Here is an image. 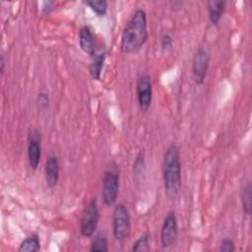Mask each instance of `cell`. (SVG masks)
I'll use <instances>...</instances> for the list:
<instances>
[{
    "mask_svg": "<svg viewBox=\"0 0 252 252\" xmlns=\"http://www.w3.org/2000/svg\"><path fill=\"white\" fill-rule=\"evenodd\" d=\"M136 95L140 109L144 112L148 111L153 100V83L148 73H142L137 78Z\"/></svg>",
    "mask_w": 252,
    "mask_h": 252,
    "instance_id": "obj_8",
    "label": "cell"
},
{
    "mask_svg": "<svg viewBox=\"0 0 252 252\" xmlns=\"http://www.w3.org/2000/svg\"><path fill=\"white\" fill-rule=\"evenodd\" d=\"M27 154L29 165L35 170L41 158V135L37 129H32L27 139Z\"/></svg>",
    "mask_w": 252,
    "mask_h": 252,
    "instance_id": "obj_9",
    "label": "cell"
},
{
    "mask_svg": "<svg viewBox=\"0 0 252 252\" xmlns=\"http://www.w3.org/2000/svg\"><path fill=\"white\" fill-rule=\"evenodd\" d=\"M160 48L163 53H167L172 50L173 48V38L172 36L165 32L160 37Z\"/></svg>",
    "mask_w": 252,
    "mask_h": 252,
    "instance_id": "obj_20",
    "label": "cell"
},
{
    "mask_svg": "<svg viewBox=\"0 0 252 252\" xmlns=\"http://www.w3.org/2000/svg\"><path fill=\"white\" fill-rule=\"evenodd\" d=\"M5 58H4V55L1 54V57H0V74L1 76L4 75V72H5Z\"/></svg>",
    "mask_w": 252,
    "mask_h": 252,
    "instance_id": "obj_25",
    "label": "cell"
},
{
    "mask_svg": "<svg viewBox=\"0 0 252 252\" xmlns=\"http://www.w3.org/2000/svg\"><path fill=\"white\" fill-rule=\"evenodd\" d=\"M109 250L108 238L104 231H98L91 242L90 251L92 252H107Z\"/></svg>",
    "mask_w": 252,
    "mask_h": 252,
    "instance_id": "obj_16",
    "label": "cell"
},
{
    "mask_svg": "<svg viewBox=\"0 0 252 252\" xmlns=\"http://www.w3.org/2000/svg\"><path fill=\"white\" fill-rule=\"evenodd\" d=\"M84 3L97 16L103 17L107 13L108 3L105 0H87Z\"/></svg>",
    "mask_w": 252,
    "mask_h": 252,
    "instance_id": "obj_17",
    "label": "cell"
},
{
    "mask_svg": "<svg viewBox=\"0 0 252 252\" xmlns=\"http://www.w3.org/2000/svg\"><path fill=\"white\" fill-rule=\"evenodd\" d=\"M106 56H107V53L105 50L96 51L94 55L92 56V61L89 66V73L93 80L100 81Z\"/></svg>",
    "mask_w": 252,
    "mask_h": 252,
    "instance_id": "obj_12",
    "label": "cell"
},
{
    "mask_svg": "<svg viewBox=\"0 0 252 252\" xmlns=\"http://www.w3.org/2000/svg\"><path fill=\"white\" fill-rule=\"evenodd\" d=\"M100 219V213L96 198L90 200L85 207L80 220V232L83 237L91 238L94 236Z\"/></svg>",
    "mask_w": 252,
    "mask_h": 252,
    "instance_id": "obj_5",
    "label": "cell"
},
{
    "mask_svg": "<svg viewBox=\"0 0 252 252\" xmlns=\"http://www.w3.org/2000/svg\"><path fill=\"white\" fill-rule=\"evenodd\" d=\"M149 38L147 13L139 8L134 11L126 23L120 40V49L123 53H137Z\"/></svg>",
    "mask_w": 252,
    "mask_h": 252,
    "instance_id": "obj_1",
    "label": "cell"
},
{
    "mask_svg": "<svg viewBox=\"0 0 252 252\" xmlns=\"http://www.w3.org/2000/svg\"><path fill=\"white\" fill-rule=\"evenodd\" d=\"M112 232L114 238L120 242H125L131 233V216L124 203L115 205L112 213Z\"/></svg>",
    "mask_w": 252,
    "mask_h": 252,
    "instance_id": "obj_4",
    "label": "cell"
},
{
    "mask_svg": "<svg viewBox=\"0 0 252 252\" xmlns=\"http://www.w3.org/2000/svg\"><path fill=\"white\" fill-rule=\"evenodd\" d=\"M162 181L164 192L169 200H174L181 189V160L179 148L170 143L164 151L162 158Z\"/></svg>",
    "mask_w": 252,
    "mask_h": 252,
    "instance_id": "obj_2",
    "label": "cell"
},
{
    "mask_svg": "<svg viewBox=\"0 0 252 252\" xmlns=\"http://www.w3.org/2000/svg\"><path fill=\"white\" fill-rule=\"evenodd\" d=\"M35 101H36L38 109L45 110L49 105V94H48V93L45 92V91H40L36 94Z\"/></svg>",
    "mask_w": 252,
    "mask_h": 252,
    "instance_id": "obj_21",
    "label": "cell"
},
{
    "mask_svg": "<svg viewBox=\"0 0 252 252\" xmlns=\"http://www.w3.org/2000/svg\"><path fill=\"white\" fill-rule=\"evenodd\" d=\"M40 249V238L37 233H32L27 236L21 243L18 248V251L21 252H37Z\"/></svg>",
    "mask_w": 252,
    "mask_h": 252,
    "instance_id": "obj_15",
    "label": "cell"
},
{
    "mask_svg": "<svg viewBox=\"0 0 252 252\" xmlns=\"http://www.w3.org/2000/svg\"><path fill=\"white\" fill-rule=\"evenodd\" d=\"M146 171V158H145V153L143 151L139 152L135 158L134 163H133V174L136 177L142 176Z\"/></svg>",
    "mask_w": 252,
    "mask_h": 252,
    "instance_id": "obj_19",
    "label": "cell"
},
{
    "mask_svg": "<svg viewBox=\"0 0 252 252\" xmlns=\"http://www.w3.org/2000/svg\"><path fill=\"white\" fill-rule=\"evenodd\" d=\"M119 167L112 161L104 170L101 181V198L105 206L110 207L115 204L119 194Z\"/></svg>",
    "mask_w": 252,
    "mask_h": 252,
    "instance_id": "obj_3",
    "label": "cell"
},
{
    "mask_svg": "<svg viewBox=\"0 0 252 252\" xmlns=\"http://www.w3.org/2000/svg\"><path fill=\"white\" fill-rule=\"evenodd\" d=\"M235 249H236L235 242L231 237L226 236V237H223L221 239L220 244V248H219L220 251H221V252H233V251H235Z\"/></svg>",
    "mask_w": 252,
    "mask_h": 252,
    "instance_id": "obj_22",
    "label": "cell"
},
{
    "mask_svg": "<svg viewBox=\"0 0 252 252\" xmlns=\"http://www.w3.org/2000/svg\"><path fill=\"white\" fill-rule=\"evenodd\" d=\"M149 249H150V233L148 231H145L133 243L131 247V251L140 252V251H147Z\"/></svg>",
    "mask_w": 252,
    "mask_h": 252,
    "instance_id": "obj_18",
    "label": "cell"
},
{
    "mask_svg": "<svg viewBox=\"0 0 252 252\" xmlns=\"http://www.w3.org/2000/svg\"><path fill=\"white\" fill-rule=\"evenodd\" d=\"M44 176L48 187L53 188L57 185L60 176V163L58 157L54 154L49 155L45 160Z\"/></svg>",
    "mask_w": 252,
    "mask_h": 252,
    "instance_id": "obj_11",
    "label": "cell"
},
{
    "mask_svg": "<svg viewBox=\"0 0 252 252\" xmlns=\"http://www.w3.org/2000/svg\"><path fill=\"white\" fill-rule=\"evenodd\" d=\"M159 236L162 248H169L175 244L178 237V222L174 211L171 210L165 215Z\"/></svg>",
    "mask_w": 252,
    "mask_h": 252,
    "instance_id": "obj_7",
    "label": "cell"
},
{
    "mask_svg": "<svg viewBox=\"0 0 252 252\" xmlns=\"http://www.w3.org/2000/svg\"><path fill=\"white\" fill-rule=\"evenodd\" d=\"M240 200L243 213L250 216L252 212V184L250 181H247L242 187L240 192Z\"/></svg>",
    "mask_w": 252,
    "mask_h": 252,
    "instance_id": "obj_14",
    "label": "cell"
},
{
    "mask_svg": "<svg viewBox=\"0 0 252 252\" xmlns=\"http://www.w3.org/2000/svg\"><path fill=\"white\" fill-rule=\"evenodd\" d=\"M184 3H185L184 1L173 0V1H170V2H169V5H170V8H171L173 11H179V10L182 9Z\"/></svg>",
    "mask_w": 252,
    "mask_h": 252,
    "instance_id": "obj_24",
    "label": "cell"
},
{
    "mask_svg": "<svg viewBox=\"0 0 252 252\" xmlns=\"http://www.w3.org/2000/svg\"><path fill=\"white\" fill-rule=\"evenodd\" d=\"M210 53L202 46L196 48L192 57V76L197 85H202L210 67Z\"/></svg>",
    "mask_w": 252,
    "mask_h": 252,
    "instance_id": "obj_6",
    "label": "cell"
},
{
    "mask_svg": "<svg viewBox=\"0 0 252 252\" xmlns=\"http://www.w3.org/2000/svg\"><path fill=\"white\" fill-rule=\"evenodd\" d=\"M55 6V1L52 0H47V1H43L42 5H41V13L42 15H49Z\"/></svg>",
    "mask_w": 252,
    "mask_h": 252,
    "instance_id": "obj_23",
    "label": "cell"
},
{
    "mask_svg": "<svg viewBox=\"0 0 252 252\" xmlns=\"http://www.w3.org/2000/svg\"><path fill=\"white\" fill-rule=\"evenodd\" d=\"M226 1L224 0H209L207 1L209 21L213 26H218L224 11Z\"/></svg>",
    "mask_w": 252,
    "mask_h": 252,
    "instance_id": "obj_13",
    "label": "cell"
},
{
    "mask_svg": "<svg viewBox=\"0 0 252 252\" xmlns=\"http://www.w3.org/2000/svg\"><path fill=\"white\" fill-rule=\"evenodd\" d=\"M79 45L83 52L90 55L91 57L94 55L95 50V35L94 30L89 25H84L80 28L78 32Z\"/></svg>",
    "mask_w": 252,
    "mask_h": 252,
    "instance_id": "obj_10",
    "label": "cell"
}]
</instances>
